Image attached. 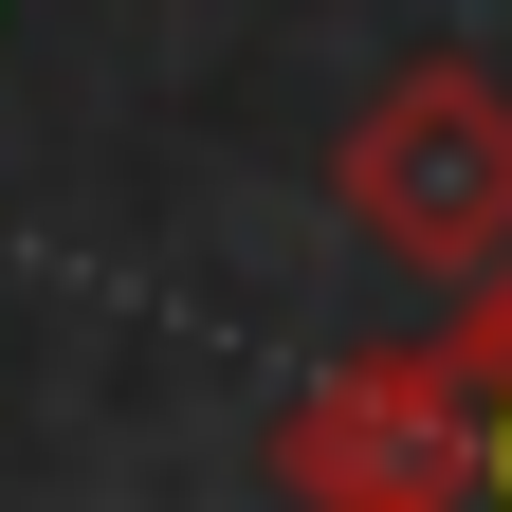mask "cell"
<instances>
[{
	"label": "cell",
	"mask_w": 512,
	"mask_h": 512,
	"mask_svg": "<svg viewBox=\"0 0 512 512\" xmlns=\"http://www.w3.org/2000/svg\"><path fill=\"white\" fill-rule=\"evenodd\" d=\"M421 366H439V421H458V512H512V256L476 293H439Z\"/></svg>",
	"instance_id": "3957f363"
},
{
	"label": "cell",
	"mask_w": 512,
	"mask_h": 512,
	"mask_svg": "<svg viewBox=\"0 0 512 512\" xmlns=\"http://www.w3.org/2000/svg\"><path fill=\"white\" fill-rule=\"evenodd\" d=\"M275 494L293 512H458V421H439L421 348H348L293 384L275 421Z\"/></svg>",
	"instance_id": "7a4b0ae2"
},
{
	"label": "cell",
	"mask_w": 512,
	"mask_h": 512,
	"mask_svg": "<svg viewBox=\"0 0 512 512\" xmlns=\"http://www.w3.org/2000/svg\"><path fill=\"white\" fill-rule=\"evenodd\" d=\"M330 202H348V238H366L403 293H476L494 256H512V74L403 55V74L348 110Z\"/></svg>",
	"instance_id": "6da1fadb"
}]
</instances>
